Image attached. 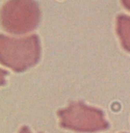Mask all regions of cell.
Listing matches in <instances>:
<instances>
[{"label":"cell","instance_id":"obj_3","mask_svg":"<svg viewBox=\"0 0 130 133\" xmlns=\"http://www.w3.org/2000/svg\"><path fill=\"white\" fill-rule=\"evenodd\" d=\"M61 124L66 128L82 131H94L107 127L103 113L82 101L70 103L66 108L57 112Z\"/></svg>","mask_w":130,"mask_h":133},{"label":"cell","instance_id":"obj_1","mask_svg":"<svg viewBox=\"0 0 130 133\" xmlns=\"http://www.w3.org/2000/svg\"><path fill=\"white\" fill-rule=\"evenodd\" d=\"M40 56L37 35L23 38L0 36V61L16 72H22L35 66Z\"/></svg>","mask_w":130,"mask_h":133},{"label":"cell","instance_id":"obj_4","mask_svg":"<svg viewBox=\"0 0 130 133\" xmlns=\"http://www.w3.org/2000/svg\"><path fill=\"white\" fill-rule=\"evenodd\" d=\"M116 32L124 48L130 51V18L125 16H118Z\"/></svg>","mask_w":130,"mask_h":133},{"label":"cell","instance_id":"obj_2","mask_svg":"<svg viewBox=\"0 0 130 133\" xmlns=\"http://www.w3.org/2000/svg\"><path fill=\"white\" fill-rule=\"evenodd\" d=\"M1 18L3 28L6 32L21 35L36 28L40 12L32 0H10L3 7Z\"/></svg>","mask_w":130,"mask_h":133}]
</instances>
